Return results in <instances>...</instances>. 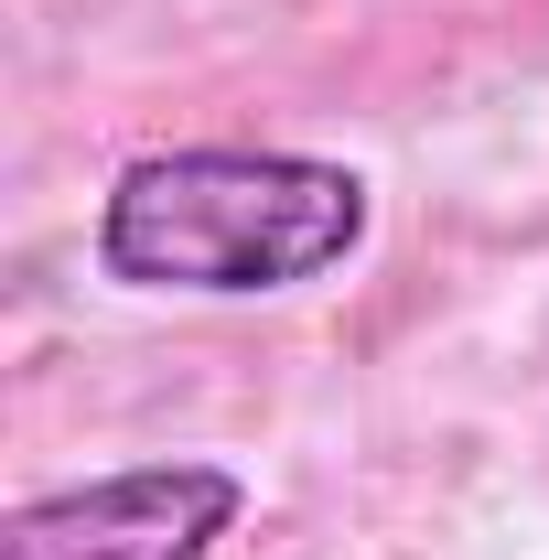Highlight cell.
<instances>
[{
	"label": "cell",
	"mask_w": 549,
	"mask_h": 560,
	"mask_svg": "<svg viewBox=\"0 0 549 560\" xmlns=\"http://www.w3.org/2000/svg\"><path fill=\"white\" fill-rule=\"evenodd\" d=\"M377 226V195L355 162L324 151H259V140H184L140 151L97 195V270L119 291H302L344 270Z\"/></svg>",
	"instance_id": "obj_1"
},
{
	"label": "cell",
	"mask_w": 549,
	"mask_h": 560,
	"mask_svg": "<svg viewBox=\"0 0 549 560\" xmlns=\"http://www.w3.org/2000/svg\"><path fill=\"white\" fill-rule=\"evenodd\" d=\"M237 517H248V486L206 453H173V464H119L11 506L0 560H215Z\"/></svg>",
	"instance_id": "obj_2"
}]
</instances>
